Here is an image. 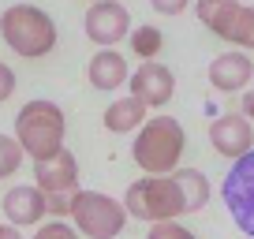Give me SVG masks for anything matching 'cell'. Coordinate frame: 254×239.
Instances as JSON below:
<instances>
[{
  "label": "cell",
  "mask_w": 254,
  "mask_h": 239,
  "mask_svg": "<svg viewBox=\"0 0 254 239\" xmlns=\"http://www.w3.org/2000/svg\"><path fill=\"white\" fill-rule=\"evenodd\" d=\"M209 82H213V90H221V94H236V90H243L247 82L254 79V64L247 53H221L209 60Z\"/></svg>",
  "instance_id": "7c38bea8"
},
{
  "label": "cell",
  "mask_w": 254,
  "mask_h": 239,
  "mask_svg": "<svg viewBox=\"0 0 254 239\" xmlns=\"http://www.w3.org/2000/svg\"><path fill=\"white\" fill-rule=\"evenodd\" d=\"M34 239H79V236H75L71 224H64V221H49V224H41V228L34 232Z\"/></svg>",
  "instance_id": "d6986e66"
},
{
  "label": "cell",
  "mask_w": 254,
  "mask_h": 239,
  "mask_svg": "<svg viewBox=\"0 0 254 239\" xmlns=\"http://www.w3.org/2000/svg\"><path fill=\"white\" fill-rule=\"evenodd\" d=\"M187 150V135H183V123L176 116H150L142 131L135 135L131 146V157L142 168L146 176H172L180 172V157Z\"/></svg>",
  "instance_id": "7a4b0ae2"
},
{
  "label": "cell",
  "mask_w": 254,
  "mask_h": 239,
  "mask_svg": "<svg viewBox=\"0 0 254 239\" xmlns=\"http://www.w3.org/2000/svg\"><path fill=\"white\" fill-rule=\"evenodd\" d=\"M131 49H135V56H142V64H150V60H157L161 49H165V34H161L157 26H138V30L131 34Z\"/></svg>",
  "instance_id": "2e32d148"
},
{
  "label": "cell",
  "mask_w": 254,
  "mask_h": 239,
  "mask_svg": "<svg viewBox=\"0 0 254 239\" xmlns=\"http://www.w3.org/2000/svg\"><path fill=\"white\" fill-rule=\"evenodd\" d=\"M172 94H176V75L161 60L138 64V71L131 75V97H138L146 109H165L172 101Z\"/></svg>",
  "instance_id": "8fae6325"
},
{
  "label": "cell",
  "mask_w": 254,
  "mask_h": 239,
  "mask_svg": "<svg viewBox=\"0 0 254 239\" xmlns=\"http://www.w3.org/2000/svg\"><path fill=\"white\" fill-rule=\"evenodd\" d=\"M194 15L232 45H254V8L236 0H198Z\"/></svg>",
  "instance_id": "8992f818"
},
{
  "label": "cell",
  "mask_w": 254,
  "mask_h": 239,
  "mask_svg": "<svg viewBox=\"0 0 254 239\" xmlns=\"http://www.w3.org/2000/svg\"><path fill=\"white\" fill-rule=\"evenodd\" d=\"M0 38L23 60H38V56L53 53L56 45V23L45 8L38 4H11L0 11Z\"/></svg>",
  "instance_id": "3957f363"
},
{
  "label": "cell",
  "mask_w": 254,
  "mask_h": 239,
  "mask_svg": "<svg viewBox=\"0 0 254 239\" xmlns=\"http://www.w3.org/2000/svg\"><path fill=\"white\" fill-rule=\"evenodd\" d=\"M71 217H75V228L90 239H116L127 224V206L101 191H79L71 202Z\"/></svg>",
  "instance_id": "5b68a950"
},
{
  "label": "cell",
  "mask_w": 254,
  "mask_h": 239,
  "mask_svg": "<svg viewBox=\"0 0 254 239\" xmlns=\"http://www.w3.org/2000/svg\"><path fill=\"white\" fill-rule=\"evenodd\" d=\"M221 198H224V206H228L236 228L254 239V150L228 168L224 187H221Z\"/></svg>",
  "instance_id": "52a82bcc"
},
{
  "label": "cell",
  "mask_w": 254,
  "mask_h": 239,
  "mask_svg": "<svg viewBox=\"0 0 254 239\" xmlns=\"http://www.w3.org/2000/svg\"><path fill=\"white\" fill-rule=\"evenodd\" d=\"M243 116L254 120V90H247V94H243Z\"/></svg>",
  "instance_id": "603a6c76"
},
{
  "label": "cell",
  "mask_w": 254,
  "mask_h": 239,
  "mask_svg": "<svg viewBox=\"0 0 254 239\" xmlns=\"http://www.w3.org/2000/svg\"><path fill=\"white\" fill-rule=\"evenodd\" d=\"M209 146H213L221 157H232V165L243 161L247 153L254 150L251 120H247L243 112H224V116H217L213 123H209Z\"/></svg>",
  "instance_id": "30bf717a"
},
{
  "label": "cell",
  "mask_w": 254,
  "mask_h": 239,
  "mask_svg": "<svg viewBox=\"0 0 254 239\" xmlns=\"http://www.w3.org/2000/svg\"><path fill=\"white\" fill-rule=\"evenodd\" d=\"M49 213V202L45 194L38 191V187H11L8 194H4V217H8V224H15V228H30V224H41V217Z\"/></svg>",
  "instance_id": "4fadbf2b"
},
{
  "label": "cell",
  "mask_w": 254,
  "mask_h": 239,
  "mask_svg": "<svg viewBox=\"0 0 254 239\" xmlns=\"http://www.w3.org/2000/svg\"><path fill=\"white\" fill-rule=\"evenodd\" d=\"M146 112H150V109H146L138 97L127 94V97H120V101H112L109 109H105V116H101L105 120V131H112V135H127V131H135V127L142 131L146 123H150Z\"/></svg>",
  "instance_id": "9a60e30c"
},
{
  "label": "cell",
  "mask_w": 254,
  "mask_h": 239,
  "mask_svg": "<svg viewBox=\"0 0 254 239\" xmlns=\"http://www.w3.org/2000/svg\"><path fill=\"white\" fill-rule=\"evenodd\" d=\"M64 131H67L64 109L56 101H45V97L26 101L15 116V138L26 150V157H34V161L56 157L64 150Z\"/></svg>",
  "instance_id": "277c9868"
},
{
  "label": "cell",
  "mask_w": 254,
  "mask_h": 239,
  "mask_svg": "<svg viewBox=\"0 0 254 239\" xmlns=\"http://www.w3.org/2000/svg\"><path fill=\"white\" fill-rule=\"evenodd\" d=\"M0 239H23L15 224H0Z\"/></svg>",
  "instance_id": "cb8c5ba5"
},
{
  "label": "cell",
  "mask_w": 254,
  "mask_h": 239,
  "mask_svg": "<svg viewBox=\"0 0 254 239\" xmlns=\"http://www.w3.org/2000/svg\"><path fill=\"white\" fill-rule=\"evenodd\" d=\"M86 79L94 90H120L124 82H131V71H127V60L116 53V49H97L86 64Z\"/></svg>",
  "instance_id": "5bb4252c"
},
{
  "label": "cell",
  "mask_w": 254,
  "mask_h": 239,
  "mask_svg": "<svg viewBox=\"0 0 254 239\" xmlns=\"http://www.w3.org/2000/svg\"><path fill=\"white\" fill-rule=\"evenodd\" d=\"M209 202V179L198 168H180L172 176H146L135 179L124 194V206L135 221L165 224L183 213H198Z\"/></svg>",
  "instance_id": "6da1fadb"
},
{
  "label": "cell",
  "mask_w": 254,
  "mask_h": 239,
  "mask_svg": "<svg viewBox=\"0 0 254 239\" xmlns=\"http://www.w3.org/2000/svg\"><path fill=\"white\" fill-rule=\"evenodd\" d=\"M153 11H161V15H183L187 4L183 0H153Z\"/></svg>",
  "instance_id": "44dd1931"
},
{
  "label": "cell",
  "mask_w": 254,
  "mask_h": 239,
  "mask_svg": "<svg viewBox=\"0 0 254 239\" xmlns=\"http://www.w3.org/2000/svg\"><path fill=\"white\" fill-rule=\"evenodd\" d=\"M146 239H194V232L183 228L180 221H165V224H150V236Z\"/></svg>",
  "instance_id": "ac0fdd59"
},
{
  "label": "cell",
  "mask_w": 254,
  "mask_h": 239,
  "mask_svg": "<svg viewBox=\"0 0 254 239\" xmlns=\"http://www.w3.org/2000/svg\"><path fill=\"white\" fill-rule=\"evenodd\" d=\"M34 179H38L34 187L45 198H56V194L75 198L79 194V161H75L71 150H60L49 161H34Z\"/></svg>",
  "instance_id": "9c48e42d"
},
{
  "label": "cell",
  "mask_w": 254,
  "mask_h": 239,
  "mask_svg": "<svg viewBox=\"0 0 254 239\" xmlns=\"http://www.w3.org/2000/svg\"><path fill=\"white\" fill-rule=\"evenodd\" d=\"M26 150L19 146V138L11 135H0V179H8V176L19 172V165H23Z\"/></svg>",
  "instance_id": "e0dca14e"
},
{
  "label": "cell",
  "mask_w": 254,
  "mask_h": 239,
  "mask_svg": "<svg viewBox=\"0 0 254 239\" xmlns=\"http://www.w3.org/2000/svg\"><path fill=\"white\" fill-rule=\"evenodd\" d=\"M45 202H49V213H53V217H64V213H71V202H75V198L56 194V198H45Z\"/></svg>",
  "instance_id": "7402d4cb"
},
{
  "label": "cell",
  "mask_w": 254,
  "mask_h": 239,
  "mask_svg": "<svg viewBox=\"0 0 254 239\" xmlns=\"http://www.w3.org/2000/svg\"><path fill=\"white\" fill-rule=\"evenodd\" d=\"M11 90H15V71L8 64H0V101H8Z\"/></svg>",
  "instance_id": "ffe728a7"
},
{
  "label": "cell",
  "mask_w": 254,
  "mask_h": 239,
  "mask_svg": "<svg viewBox=\"0 0 254 239\" xmlns=\"http://www.w3.org/2000/svg\"><path fill=\"white\" fill-rule=\"evenodd\" d=\"M82 26H86V38L97 49H112L131 34V11L124 4H116V0H97V4L86 8Z\"/></svg>",
  "instance_id": "ba28073f"
}]
</instances>
